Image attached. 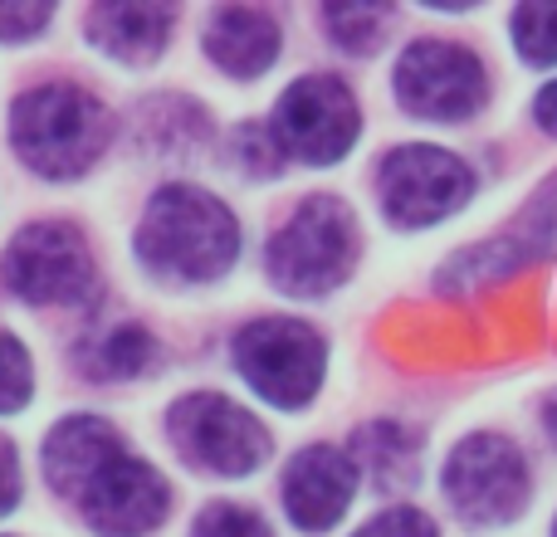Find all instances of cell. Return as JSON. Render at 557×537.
<instances>
[{
  "instance_id": "obj_1",
  "label": "cell",
  "mask_w": 557,
  "mask_h": 537,
  "mask_svg": "<svg viewBox=\"0 0 557 537\" xmlns=\"http://www.w3.org/2000/svg\"><path fill=\"white\" fill-rule=\"evenodd\" d=\"M240 254L235 215L201 186H162L137 230V260L162 278L206 284L221 278Z\"/></svg>"
},
{
  "instance_id": "obj_2",
  "label": "cell",
  "mask_w": 557,
  "mask_h": 537,
  "mask_svg": "<svg viewBox=\"0 0 557 537\" xmlns=\"http://www.w3.org/2000/svg\"><path fill=\"white\" fill-rule=\"evenodd\" d=\"M108 113L94 93L74 84H45L15 98L10 113V142L49 182H69L84 176L108 147Z\"/></svg>"
},
{
  "instance_id": "obj_3",
  "label": "cell",
  "mask_w": 557,
  "mask_h": 537,
  "mask_svg": "<svg viewBox=\"0 0 557 537\" xmlns=\"http://www.w3.org/2000/svg\"><path fill=\"white\" fill-rule=\"evenodd\" d=\"M357 230L352 215L333 196H308L288 225L270 240V278L284 294H327L333 284H343L352 268Z\"/></svg>"
},
{
  "instance_id": "obj_4",
  "label": "cell",
  "mask_w": 557,
  "mask_h": 537,
  "mask_svg": "<svg viewBox=\"0 0 557 537\" xmlns=\"http://www.w3.org/2000/svg\"><path fill=\"white\" fill-rule=\"evenodd\" d=\"M235 366L264 401L294 411V405L313 401V391L323 386L327 357L313 327L294 323V317H260L235 337Z\"/></svg>"
},
{
  "instance_id": "obj_5",
  "label": "cell",
  "mask_w": 557,
  "mask_h": 537,
  "mask_svg": "<svg viewBox=\"0 0 557 537\" xmlns=\"http://www.w3.org/2000/svg\"><path fill=\"white\" fill-rule=\"evenodd\" d=\"M172 440L196 470L231 474V479H245L270 454V435L260 430V421L245 405L211 391H196L172 405Z\"/></svg>"
},
{
  "instance_id": "obj_6",
  "label": "cell",
  "mask_w": 557,
  "mask_h": 537,
  "mask_svg": "<svg viewBox=\"0 0 557 537\" xmlns=\"http://www.w3.org/2000/svg\"><path fill=\"white\" fill-rule=\"evenodd\" d=\"M445 494L470 523H509L529 503V464L504 435H470L445 464Z\"/></svg>"
},
{
  "instance_id": "obj_7",
  "label": "cell",
  "mask_w": 557,
  "mask_h": 537,
  "mask_svg": "<svg viewBox=\"0 0 557 537\" xmlns=\"http://www.w3.org/2000/svg\"><path fill=\"white\" fill-rule=\"evenodd\" d=\"M396 98L406 113L431 123H465L484 103V64L460 45L421 39L396 64Z\"/></svg>"
},
{
  "instance_id": "obj_8",
  "label": "cell",
  "mask_w": 557,
  "mask_h": 537,
  "mask_svg": "<svg viewBox=\"0 0 557 537\" xmlns=\"http://www.w3.org/2000/svg\"><path fill=\"white\" fill-rule=\"evenodd\" d=\"M474 191L470 166L441 147H396L382 162V205L392 225H435L455 215Z\"/></svg>"
},
{
  "instance_id": "obj_9",
  "label": "cell",
  "mask_w": 557,
  "mask_h": 537,
  "mask_svg": "<svg viewBox=\"0 0 557 537\" xmlns=\"http://www.w3.org/2000/svg\"><path fill=\"white\" fill-rule=\"evenodd\" d=\"M357 98L347 93L343 78H298L284 88L274 108V137L288 147L294 157H304L308 166H327L337 157H347V147L357 142Z\"/></svg>"
},
{
  "instance_id": "obj_10",
  "label": "cell",
  "mask_w": 557,
  "mask_h": 537,
  "mask_svg": "<svg viewBox=\"0 0 557 537\" xmlns=\"http://www.w3.org/2000/svg\"><path fill=\"white\" fill-rule=\"evenodd\" d=\"M5 284L25 303H78L94 284V260L69 225H29L5 250Z\"/></svg>"
},
{
  "instance_id": "obj_11",
  "label": "cell",
  "mask_w": 557,
  "mask_h": 537,
  "mask_svg": "<svg viewBox=\"0 0 557 537\" xmlns=\"http://www.w3.org/2000/svg\"><path fill=\"white\" fill-rule=\"evenodd\" d=\"M74 503L84 509L88 528L98 537H147L166 519L172 494H166V479L152 464L133 460V454H117Z\"/></svg>"
},
{
  "instance_id": "obj_12",
  "label": "cell",
  "mask_w": 557,
  "mask_h": 537,
  "mask_svg": "<svg viewBox=\"0 0 557 537\" xmlns=\"http://www.w3.org/2000/svg\"><path fill=\"white\" fill-rule=\"evenodd\" d=\"M357 494V464L333 445H313V450L294 454L284 474V509L304 533L333 528L347 513Z\"/></svg>"
},
{
  "instance_id": "obj_13",
  "label": "cell",
  "mask_w": 557,
  "mask_h": 537,
  "mask_svg": "<svg viewBox=\"0 0 557 537\" xmlns=\"http://www.w3.org/2000/svg\"><path fill=\"white\" fill-rule=\"evenodd\" d=\"M123 440L113 435V425L98 421V415H74V421H59L45 440V474L64 499H78L108 464L117 460Z\"/></svg>"
},
{
  "instance_id": "obj_14",
  "label": "cell",
  "mask_w": 557,
  "mask_h": 537,
  "mask_svg": "<svg viewBox=\"0 0 557 537\" xmlns=\"http://www.w3.org/2000/svg\"><path fill=\"white\" fill-rule=\"evenodd\" d=\"M206 54L235 78H255L278 59V25L264 10L250 5H225L211 15L206 29Z\"/></svg>"
},
{
  "instance_id": "obj_15",
  "label": "cell",
  "mask_w": 557,
  "mask_h": 537,
  "mask_svg": "<svg viewBox=\"0 0 557 537\" xmlns=\"http://www.w3.org/2000/svg\"><path fill=\"white\" fill-rule=\"evenodd\" d=\"M94 45L108 49L123 64H147L162 54L166 29H172V5H98L88 15Z\"/></svg>"
},
{
  "instance_id": "obj_16",
  "label": "cell",
  "mask_w": 557,
  "mask_h": 537,
  "mask_svg": "<svg viewBox=\"0 0 557 537\" xmlns=\"http://www.w3.org/2000/svg\"><path fill=\"white\" fill-rule=\"evenodd\" d=\"M152 362V333L137 323H113L98 337H88L84 352H78V366H84L94 382H133V376L147 372Z\"/></svg>"
},
{
  "instance_id": "obj_17",
  "label": "cell",
  "mask_w": 557,
  "mask_h": 537,
  "mask_svg": "<svg viewBox=\"0 0 557 537\" xmlns=\"http://www.w3.org/2000/svg\"><path fill=\"white\" fill-rule=\"evenodd\" d=\"M352 454L372 470L382 489H406L416 479V460H421V440L401 425H367L352 440Z\"/></svg>"
},
{
  "instance_id": "obj_18",
  "label": "cell",
  "mask_w": 557,
  "mask_h": 537,
  "mask_svg": "<svg viewBox=\"0 0 557 537\" xmlns=\"http://www.w3.org/2000/svg\"><path fill=\"white\" fill-rule=\"evenodd\" d=\"M504 245L513 250L519 264H529L533 254H557V186H548V191L539 196V205L523 215V225H513V230L504 235Z\"/></svg>"
},
{
  "instance_id": "obj_19",
  "label": "cell",
  "mask_w": 557,
  "mask_h": 537,
  "mask_svg": "<svg viewBox=\"0 0 557 537\" xmlns=\"http://www.w3.org/2000/svg\"><path fill=\"white\" fill-rule=\"evenodd\" d=\"M513 45L529 64H557V5L533 0L513 10Z\"/></svg>"
},
{
  "instance_id": "obj_20",
  "label": "cell",
  "mask_w": 557,
  "mask_h": 537,
  "mask_svg": "<svg viewBox=\"0 0 557 537\" xmlns=\"http://www.w3.org/2000/svg\"><path fill=\"white\" fill-rule=\"evenodd\" d=\"M323 20H327V29H333L337 45L352 49V54L376 49V39H382V29H386L382 5H327Z\"/></svg>"
},
{
  "instance_id": "obj_21",
  "label": "cell",
  "mask_w": 557,
  "mask_h": 537,
  "mask_svg": "<svg viewBox=\"0 0 557 537\" xmlns=\"http://www.w3.org/2000/svg\"><path fill=\"white\" fill-rule=\"evenodd\" d=\"M29 386H35L29 352L10 333H0V411H20L29 401Z\"/></svg>"
},
{
  "instance_id": "obj_22",
  "label": "cell",
  "mask_w": 557,
  "mask_h": 537,
  "mask_svg": "<svg viewBox=\"0 0 557 537\" xmlns=\"http://www.w3.org/2000/svg\"><path fill=\"white\" fill-rule=\"evenodd\" d=\"M191 537H274L264 528V519H255L240 503H211V509L196 519Z\"/></svg>"
},
{
  "instance_id": "obj_23",
  "label": "cell",
  "mask_w": 557,
  "mask_h": 537,
  "mask_svg": "<svg viewBox=\"0 0 557 537\" xmlns=\"http://www.w3.org/2000/svg\"><path fill=\"white\" fill-rule=\"evenodd\" d=\"M352 537H441V533H435V523L421 509H386Z\"/></svg>"
},
{
  "instance_id": "obj_24",
  "label": "cell",
  "mask_w": 557,
  "mask_h": 537,
  "mask_svg": "<svg viewBox=\"0 0 557 537\" xmlns=\"http://www.w3.org/2000/svg\"><path fill=\"white\" fill-rule=\"evenodd\" d=\"M54 10L49 5H25V0H0V45H20V39L39 35Z\"/></svg>"
},
{
  "instance_id": "obj_25",
  "label": "cell",
  "mask_w": 557,
  "mask_h": 537,
  "mask_svg": "<svg viewBox=\"0 0 557 537\" xmlns=\"http://www.w3.org/2000/svg\"><path fill=\"white\" fill-rule=\"evenodd\" d=\"M235 147H240V157H245V172H255V176L278 172L274 133H264V127H240V133H235Z\"/></svg>"
},
{
  "instance_id": "obj_26",
  "label": "cell",
  "mask_w": 557,
  "mask_h": 537,
  "mask_svg": "<svg viewBox=\"0 0 557 537\" xmlns=\"http://www.w3.org/2000/svg\"><path fill=\"white\" fill-rule=\"evenodd\" d=\"M20 503V460H15V445L0 435V519Z\"/></svg>"
},
{
  "instance_id": "obj_27",
  "label": "cell",
  "mask_w": 557,
  "mask_h": 537,
  "mask_svg": "<svg viewBox=\"0 0 557 537\" xmlns=\"http://www.w3.org/2000/svg\"><path fill=\"white\" fill-rule=\"evenodd\" d=\"M533 113H539V123L548 127V133H557V84H548L539 93V103H533Z\"/></svg>"
},
{
  "instance_id": "obj_28",
  "label": "cell",
  "mask_w": 557,
  "mask_h": 537,
  "mask_svg": "<svg viewBox=\"0 0 557 537\" xmlns=\"http://www.w3.org/2000/svg\"><path fill=\"white\" fill-rule=\"evenodd\" d=\"M548 430L557 435V396H553V401H548Z\"/></svg>"
},
{
  "instance_id": "obj_29",
  "label": "cell",
  "mask_w": 557,
  "mask_h": 537,
  "mask_svg": "<svg viewBox=\"0 0 557 537\" xmlns=\"http://www.w3.org/2000/svg\"><path fill=\"white\" fill-rule=\"evenodd\" d=\"M553 537H557V528H553Z\"/></svg>"
}]
</instances>
